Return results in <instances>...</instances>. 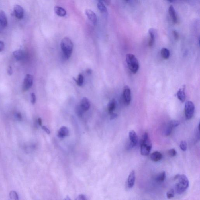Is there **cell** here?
I'll return each mask as SVG.
<instances>
[{
    "instance_id": "36",
    "label": "cell",
    "mask_w": 200,
    "mask_h": 200,
    "mask_svg": "<svg viewBox=\"0 0 200 200\" xmlns=\"http://www.w3.org/2000/svg\"><path fill=\"white\" fill-rule=\"evenodd\" d=\"M117 116L118 115L117 114L113 113L110 114V120L114 119L116 118Z\"/></svg>"
},
{
    "instance_id": "42",
    "label": "cell",
    "mask_w": 200,
    "mask_h": 200,
    "mask_svg": "<svg viewBox=\"0 0 200 200\" xmlns=\"http://www.w3.org/2000/svg\"><path fill=\"white\" fill-rule=\"evenodd\" d=\"M65 200H70V199L69 197H68V196H67V197H66V199H65Z\"/></svg>"
},
{
    "instance_id": "11",
    "label": "cell",
    "mask_w": 200,
    "mask_h": 200,
    "mask_svg": "<svg viewBox=\"0 0 200 200\" xmlns=\"http://www.w3.org/2000/svg\"><path fill=\"white\" fill-rule=\"evenodd\" d=\"M80 106L84 112L88 111L90 106V103L89 99L87 97L83 98L81 101Z\"/></svg>"
},
{
    "instance_id": "41",
    "label": "cell",
    "mask_w": 200,
    "mask_h": 200,
    "mask_svg": "<svg viewBox=\"0 0 200 200\" xmlns=\"http://www.w3.org/2000/svg\"><path fill=\"white\" fill-rule=\"evenodd\" d=\"M91 69H88V70H87V73L88 74H90L91 73Z\"/></svg>"
},
{
    "instance_id": "23",
    "label": "cell",
    "mask_w": 200,
    "mask_h": 200,
    "mask_svg": "<svg viewBox=\"0 0 200 200\" xmlns=\"http://www.w3.org/2000/svg\"><path fill=\"white\" fill-rule=\"evenodd\" d=\"M180 124L179 121L177 120H171L168 123L167 126L173 129L175 127H178Z\"/></svg>"
},
{
    "instance_id": "26",
    "label": "cell",
    "mask_w": 200,
    "mask_h": 200,
    "mask_svg": "<svg viewBox=\"0 0 200 200\" xmlns=\"http://www.w3.org/2000/svg\"><path fill=\"white\" fill-rule=\"evenodd\" d=\"M75 81L76 82L78 86L81 87L82 86L84 82V77L83 76V75L81 74H79L78 77L77 79L76 80L74 78Z\"/></svg>"
},
{
    "instance_id": "43",
    "label": "cell",
    "mask_w": 200,
    "mask_h": 200,
    "mask_svg": "<svg viewBox=\"0 0 200 200\" xmlns=\"http://www.w3.org/2000/svg\"><path fill=\"white\" fill-rule=\"evenodd\" d=\"M168 1H169L170 2H172L174 0H168Z\"/></svg>"
},
{
    "instance_id": "22",
    "label": "cell",
    "mask_w": 200,
    "mask_h": 200,
    "mask_svg": "<svg viewBox=\"0 0 200 200\" xmlns=\"http://www.w3.org/2000/svg\"><path fill=\"white\" fill-rule=\"evenodd\" d=\"M165 178H166V173L165 171L162 172L159 174H158L156 175V180L157 182L159 183L162 182L165 180Z\"/></svg>"
},
{
    "instance_id": "4",
    "label": "cell",
    "mask_w": 200,
    "mask_h": 200,
    "mask_svg": "<svg viewBox=\"0 0 200 200\" xmlns=\"http://www.w3.org/2000/svg\"><path fill=\"white\" fill-rule=\"evenodd\" d=\"M126 60L130 71L134 74L136 73L139 68V64L135 56L132 54H127Z\"/></svg>"
},
{
    "instance_id": "31",
    "label": "cell",
    "mask_w": 200,
    "mask_h": 200,
    "mask_svg": "<svg viewBox=\"0 0 200 200\" xmlns=\"http://www.w3.org/2000/svg\"><path fill=\"white\" fill-rule=\"evenodd\" d=\"M168 153L170 156L174 157L175 156H176L177 152L176 151L175 149H172L168 150Z\"/></svg>"
},
{
    "instance_id": "35",
    "label": "cell",
    "mask_w": 200,
    "mask_h": 200,
    "mask_svg": "<svg viewBox=\"0 0 200 200\" xmlns=\"http://www.w3.org/2000/svg\"><path fill=\"white\" fill-rule=\"evenodd\" d=\"M12 68L11 66L8 67V69H7V73L8 75L9 76L11 75L12 74Z\"/></svg>"
},
{
    "instance_id": "19",
    "label": "cell",
    "mask_w": 200,
    "mask_h": 200,
    "mask_svg": "<svg viewBox=\"0 0 200 200\" xmlns=\"http://www.w3.org/2000/svg\"><path fill=\"white\" fill-rule=\"evenodd\" d=\"M149 33L150 36L149 45V47H151L153 46L154 42L155 37V30L154 29L151 28V29H149Z\"/></svg>"
},
{
    "instance_id": "3",
    "label": "cell",
    "mask_w": 200,
    "mask_h": 200,
    "mask_svg": "<svg viewBox=\"0 0 200 200\" xmlns=\"http://www.w3.org/2000/svg\"><path fill=\"white\" fill-rule=\"evenodd\" d=\"M177 179L179 183L175 186L176 191L177 194H181L185 192L189 187V180L185 175H180Z\"/></svg>"
},
{
    "instance_id": "21",
    "label": "cell",
    "mask_w": 200,
    "mask_h": 200,
    "mask_svg": "<svg viewBox=\"0 0 200 200\" xmlns=\"http://www.w3.org/2000/svg\"><path fill=\"white\" fill-rule=\"evenodd\" d=\"M116 106V102L115 99H113L109 102L108 105V111L110 114L113 113V111L115 110Z\"/></svg>"
},
{
    "instance_id": "9",
    "label": "cell",
    "mask_w": 200,
    "mask_h": 200,
    "mask_svg": "<svg viewBox=\"0 0 200 200\" xmlns=\"http://www.w3.org/2000/svg\"><path fill=\"white\" fill-rule=\"evenodd\" d=\"M130 139V147H134L136 146L138 143V136L136 132L133 130H130L129 132Z\"/></svg>"
},
{
    "instance_id": "5",
    "label": "cell",
    "mask_w": 200,
    "mask_h": 200,
    "mask_svg": "<svg viewBox=\"0 0 200 200\" xmlns=\"http://www.w3.org/2000/svg\"><path fill=\"white\" fill-rule=\"evenodd\" d=\"M195 107L194 104L191 101H188L185 103V117L187 120L192 118L194 115Z\"/></svg>"
},
{
    "instance_id": "33",
    "label": "cell",
    "mask_w": 200,
    "mask_h": 200,
    "mask_svg": "<svg viewBox=\"0 0 200 200\" xmlns=\"http://www.w3.org/2000/svg\"><path fill=\"white\" fill-rule=\"evenodd\" d=\"M76 199L78 200H86L87 199V198H86V197L84 195L81 194L79 195L78 196L77 198H76Z\"/></svg>"
},
{
    "instance_id": "39",
    "label": "cell",
    "mask_w": 200,
    "mask_h": 200,
    "mask_svg": "<svg viewBox=\"0 0 200 200\" xmlns=\"http://www.w3.org/2000/svg\"><path fill=\"white\" fill-rule=\"evenodd\" d=\"M174 36L175 40H177L179 38V34L178 32L175 30H174L173 31Z\"/></svg>"
},
{
    "instance_id": "15",
    "label": "cell",
    "mask_w": 200,
    "mask_h": 200,
    "mask_svg": "<svg viewBox=\"0 0 200 200\" xmlns=\"http://www.w3.org/2000/svg\"><path fill=\"white\" fill-rule=\"evenodd\" d=\"M186 87L184 86L182 88L179 89L177 91V95L178 98L182 102L185 101L186 99V94H185V90Z\"/></svg>"
},
{
    "instance_id": "1",
    "label": "cell",
    "mask_w": 200,
    "mask_h": 200,
    "mask_svg": "<svg viewBox=\"0 0 200 200\" xmlns=\"http://www.w3.org/2000/svg\"><path fill=\"white\" fill-rule=\"evenodd\" d=\"M140 144L141 154L143 156L148 155L151 150L152 144L147 132L144 134L140 140Z\"/></svg>"
},
{
    "instance_id": "10",
    "label": "cell",
    "mask_w": 200,
    "mask_h": 200,
    "mask_svg": "<svg viewBox=\"0 0 200 200\" xmlns=\"http://www.w3.org/2000/svg\"><path fill=\"white\" fill-rule=\"evenodd\" d=\"M15 14L17 18L21 19L24 17V11L21 6L19 5H16L14 8Z\"/></svg>"
},
{
    "instance_id": "34",
    "label": "cell",
    "mask_w": 200,
    "mask_h": 200,
    "mask_svg": "<svg viewBox=\"0 0 200 200\" xmlns=\"http://www.w3.org/2000/svg\"><path fill=\"white\" fill-rule=\"evenodd\" d=\"M5 48V44L2 41H0V52H1Z\"/></svg>"
},
{
    "instance_id": "12",
    "label": "cell",
    "mask_w": 200,
    "mask_h": 200,
    "mask_svg": "<svg viewBox=\"0 0 200 200\" xmlns=\"http://www.w3.org/2000/svg\"><path fill=\"white\" fill-rule=\"evenodd\" d=\"M135 173L134 170H132L130 172L127 180V185L129 188H132L134 185L135 181Z\"/></svg>"
},
{
    "instance_id": "32",
    "label": "cell",
    "mask_w": 200,
    "mask_h": 200,
    "mask_svg": "<svg viewBox=\"0 0 200 200\" xmlns=\"http://www.w3.org/2000/svg\"><path fill=\"white\" fill-rule=\"evenodd\" d=\"M31 102L32 105H34L36 102V97L35 93H31Z\"/></svg>"
},
{
    "instance_id": "7",
    "label": "cell",
    "mask_w": 200,
    "mask_h": 200,
    "mask_svg": "<svg viewBox=\"0 0 200 200\" xmlns=\"http://www.w3.org/2000/svg\"><path fill=\"white\" fill-rule=\"evenodd\" d=\"M123 99L125 104L127 106L130 104L131 100V91L128 86H125L123 89Z\"/></svg>"
},
{
    "instance_id": "29",
    "label": "cell",
    "mask_w": 200,
    "mask_h": 200,
    "mask_svg": "<svg viewBox=\"0 0 200 200\" xmlns=\"http://www.w3.org/2000/svg\"><path fill=\"white\" fill-rule=\"evenodd\" d=\"M180 148L183 151H185L187 150V142L185 141H181L180 143Z\"/></svg>"
},
{
    "instance_id": "45",
    "label": "cell",
    "mask_w": 200,
    "mask_h": 200,
    "mask_svg": "<svg viewBox=\"0 0 200 200\" xmlns=\"http://www.w3.org/2000/svg\"><path fill=\"white\" fill-rule=\"evenodd\" d=\"M99 1H101L102 0H99Z\"/></svg>"
},
{
    "instance_id": "13",
    "label": "cell",
    "mask_w": 200,
    "mask_h": 200,
    "mask_svg": "<svg viewBox=\"0 0 200 200\" xmlns=\"http://www.w3.org/2000/svg\"><path fill=\"white\" fill-rule=\"evenodd\" d=\"M168 13L172 22L175 24L178 23V18L175 11L173 6H170L168 9Z\"/></svg>"
},
{
    "instance_id": "2",
    "label": "cell",
    "mask_w": 200,
    "mask_h": 200,
    "mask_svg": "<svg viewBox=\"0 0 200 200\" xmlns=\"http://www.w3.org/2000/svg\"><path fill=\"white\" fill-rule=\"evenodd\" d=\"M61 47L65 58L68 59L71 56L73 49V44L69 38H64L61 42Z\"/></svg>"
},
{
    "instance_id": "16",
    "label": "cell",
    "mask_w": 200,
    "mask_h": 200,
    "mask_svg": "<svg viewBox=\"0 0 200 200\" xmlns=\"http://www.w3.org/2000/svg\"><path fill=\"white\" fill-rule=\"evenodd\" d=\"M0 25L3 27H6L8 25L6 14L3 11H0Z\"/></svg>"
},
{
    "instance_id": "17",
    "label": "cell",
    "mask_w": 200,
    "mask_h": 200,
    "mask_svg": "<svg viewBox=\"0 0 200 200\" xmlns=\"http://www.w3.org/2000/svg\"><path fill=\"white\" fill-rule=\"evenodd\" d=\"M163 158L162 154L158 151H155L150 155V158L154 162H158L161 160Z\"/></svg>"
},
{
    "instance_id": "30",
    "label": "cell",
    "mask_w": 200,
    "mask_h": 200,
    "mask_svg": "<svg viewBox=\"0 0 200 200\" xmlns=\"http://www.w3.org/2000/svg\"><path fill=\"white\" fill-rule=\"evenodd\" d=\"M175 194L174 190L173 189H170L167 193V198L170 199L174 197Z\"/></svg>"
},
{
    "instance_id": "8",
    "label": "cell",
    "mask_w": 200,
    "mask_h": 200,
    "mask_svg": "<svg viewBox=\"0 0 200 200\" xmlns=\"http://www.w3.org/2000/svg\"><path fill=\"white\" fill-rule=\"evenodd\" d=\"M85 14L87 16L88 19L93 24L96 25L97 23V19L96 15L91 9H87L85 10Z\"/></svg>"
},
{
    "instance_id": "20",
    "label": "cell",
    "mask_w": 200,
    "mask_h": 200,
    "mask_svg": "<svg viewBox=\"0 0 200 200\" xmlns=\"http://www.w3.org/2000/svg\"><path fill=\"white\" fill-rule=\"evenodd\" d=\"M13 55L17 60L20 61L24 58V52L22 50H18L13 52Z\"/></svg>"
},
{
    "instance_id": "6",
    "label": "cell",
    "mask_w": 200,
    "mask_h": 200,
    "mask_svg": "<svg viewBox=\"0 0 200 200\" xmlns=\"http://www.w3.org/2000/svg\"><path fill=\"white\" fill-rule=\"evenodd\" d=\"M33 83V77L31 75L27 74L24 79L23 86V90L26 92L32 87Z\"/></svg>"
},
{
    "instance_id": "24",
    "label": "cell",
    "mask_w": 200,
    "mask_h": 200,
    "mask_svg": "<svg viewBox=\"0 0 200 200\" xmlns=\"http://www.w3.org/2000/svg\"><path fill=\"white\" fill-rule=\"evenodd\" d=\"M161 55L164 59H168L170 55V51L166 48H163L161 50Z\"/></svg>"
},
{
    "instance_id": "18",
    "label": "cell",
    "mask_w": 200,
    "mask_h": 200,
    "mask_svg": "<svg viewBox=\"0 0 200 200\" xmlns=\"http://www.w3.org/2000/svg\"><path fill=\"white\" fill-rule=\"evenodd\" d=\"M54 11L57 15L60 17L65 16L67 14L65 9L60 6H56L54 7Z\"/></svg>"
},
{
    "instance_id": "38",
    "label": "cell",
    "mask_w": 200,
    "mask_h": 200,
    "mask_svg": "<svg viewBox=\"0 0 200 200\" xmlns=\"http://www.w3.org/2000/svg\"><path fill=\"white\" fill-rule=\"evenodd\" d=\"M16 117L17 119L19 120V121H21V120H22V115L21 113L19 112L17 113L16 114Z\"/></svg>"
},
{
    "instance_id": "44",
    "label": "cell",
    "mask_w": 200,
    "mask_h": 200,
    "mask_svg": "<svg viewBox=\"0 0 200 200\" xmlns=\"http://www.w3.org/2000/svg\"><path fill=\"white\" fill-rule=\"evenodd\" d=\"M125 1H128L129 0H125Z\"/></svg>"
},
{
    "instance_id": "28",
    "label": "cell",
    "mask_w": 200,
    "mask_h": 200,
    "mask_svg": "<svg viewBox=\"0 0 200 200\" xmlns=\"http://www.w3.org/2000/svg\"><path fill=\"white\" fill-rule=\"evenodd\" d=\"M84 112L83 110L82 109L80 105L77 106L76 108V113L79 117H81Z\"/></svg>"
},
{
    "instance_id": "27",
    "label": "cell",
    "mask_w": 200,
    "mask_h": 200,
    "mask_svg": "<svg viewBox=\"0 0 200 200\" xmlns=\"http://www.w3.org/2000/svg\"><path fill=\"white\" fill-rule=\"evenodd\" d=\"M9 197L11 200H19V196L17 193L15 191H11L9 193Z\"/></svg>"
},
{
    "instance_id": "25",
    "label": "cell",
    "mask_w": 200,
    "mask_h": 200,
    "mask_svg": "<svg viewBox=\"0 0 200 200\" xmlns=\"http://www.w3.org/2000/svg\"><path fill=\"white\" fill-rule=\"evenodd\" d=\"M97 7L102 13H107V9L104 3L101 1H99L97 4Z\"/></svg>"
},
{
    "instance_id": "14",
    "label": "cell",
    "mask_w": 200,
    "mask_h": 200,
    "mask_svg": "<svg viewBox=\"0 0 200 200\" xmlns=\"http://www.w3.org/2000/svg\"><path fill=\"white\" fill-rule=\"evenodd\" d=\"M69 134V130L65 126L61 127L58 131V136L60 138H63L68 136Z\"/></svg>"
},
{
    "instance_id": "40",
    "label": "cell",
    "mask_w": 200,
    "mask_h": 200,
    "mask_svg": "<svg viewBox=\"0 0 200 200\" xmlns=\"http://www.w3.org/2000/svg\"><path fill=\"white\" fill-rule=\"evenodd\" d=\"M38 125H40V126H42V119L40 118L38 119Z\"/></svg>"
},
{
    "instance_id": "37",
    "label": "cell",
    "mask_w": 200,
    "mask_h": 200,
    "mask_svg": "<svg viewBox=\"0 0 200 200\" xmlns=\"http://www.w3.org/2000/svg\"><path fill=\"white\" fill-rule=\"evenodd\" d=\"M42 129L47 134H50V130H49L47 127H46V126H42Z\"/></svg>"
}]
</instances>
